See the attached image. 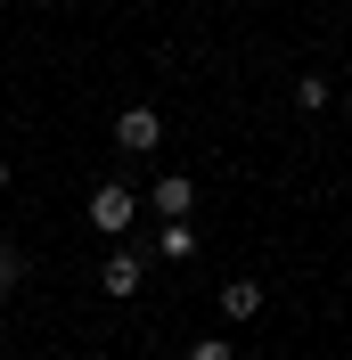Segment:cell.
<instances>
[{
  "label": "cell",
  "mask_w": 352,
  "mask_h": 360,
  "mask_svg": "<svg viewBox=\"0 0 352 360\" xmlns=\"http://www.w3.org/2000/svg\"><path fill=\"white\" fill-rule=\"evenodd\" d=\"M0 287H25V254L17 246H0Z\"/></svg>",
  "instance_id": "obj_8"
},
{
  "label": "cell",
  "mask_w": 352,
  "mask_h": 360,
  "mask_svg": "<svg viewBox=\"0 0 352 360\" xmlns=\"http://www.w3.org/2000/svg\"><path fill=\"white\" fill-rule=\"evenodd\" d=\"M115 148H123V156H156V148H164V115L156 107H123L115 115Z\"/></svg>",
  "instance_id": "obj_2"
},
{
  "label": "cell",
  "mask_w": 352,
  "mask_h": 360,
  "mask_svg": "<svg viewBox=\"0 0 352 360\" xmlns=\"http://www.w3.org/2000/svg\"><path fill=\"white\" fill-rule=\"evenodd\" d=\"M139 278H148V254H139V246H115L107 262H99V287H107L115 303H123V295H139Z\"/></svg>",
  "instance_id": "obj_3"
},
{
  "label": "cell",
  "mask_w": 352,
  "mask_h": 360,
  "mask_svg": "<svg viewBox=\"0 0 352 360\" xmlns=\"http://www.w3.org/2000/svg\"><path fill=\"white\" fill-rule=\"evenodd\" d=\"M0 188H8V156H0Z\"/></svg>",
  "instance_id": "obj_11"
},
{
  "label": "cell",
  "mask_w": 352,
  "mask_h": 360,
  "mask_svg": "<svg viewBox=\"0 0 352 360\" xmlns=\"http://www.w3.org/2000/svg\"><path fill=\"white\" fill-rule=\"evenodd\" d=\"M221 319H263V287H254V278H221Z\"/></svg>",
  "instance_id": "obj_5"
},
{
  "label": "cell",
  "mask_w": 352,
  "mask_h": 360,
  "mask_svg": "<svg viewBox=\"0 0 352 360\" xmlns=\"http://www.w3.org/2000/svg\"><path fill=\"white\" fill-rule=\"evenodd\" d=\"M148 213H156V221H189V213H197V180H189V172H164L156 197H148Z\"/></svg>",
  "instance_id": "obj_4"
},
{
  "label": "cell",
  "mask_w": 352,
  "mask_h": 360,
  "mask_svg": "<svg viewBox=\"0 0 352 360\" xmlns=\"http://www.w3.org/2000/svg\"><path fill=\"white\" fill-rule=\"evenodd\" d=\"M344 123H352V82H344Z\"/></svg>",
  "instance_id": "obj_10"
},
{
  "label": "cell",
  "mask_w": 352,
  "mask_h": 360,
  "mask_svg": "<svg viewBox=\"0 0 352 360\" xmlns=\"http://www.w3.org/2000/svg\"><path fill=\"white\" fill-rule=\"evenodd\" d=\"M189 360H238V344H221V336H205V344H189Z\"/></svg>",
  "instance_id": "obj_9"
},
{
  "label": "cell",
  "mask_w": 352,
  "mask_h": 360,
  "mask_svg": "<svg viewBox=\"0 0 352 360\" xmlns=\"http://www.w3.org/2000/svg\"><path fill=\"white\" fill-rule=\"evenodd\" d=\"M156 254H164V262H189V254H197V229L189 221H156Z\"/></svg>",
  "instance_id": "obj_6"
},
{
  "label": "cell",
  "mask_w": 352,
  "mask_h": 360,
  "mask_svg": "<svg viewBox=\"0 0 352 360\" xmlns=\"http://www.w3.org/2000/svg\"><path fill=\"white\" fill-rule=\"evenodd\" d=\"M132 221H139V197L123 180H99V188H90V229H99V238H123Z\"/></svg>",
  "instance_id": "obj_1"
},
{
  "label": "cell",
  "mask_w": 352,
  "mask_h": 360,
  "mask_svg": "<svg viewBox=\"0 0 352 360\" xmlns=\"http://www.w3.org/2000/svg\"><path fill=\"white\" fill-rule=\"evenodd\" d=\"M328 98H336V82H328V74H303V82H295V107H303V115H320Z\"/></svg>",
  "instance_id": "obj_7"
}]
</instances>
